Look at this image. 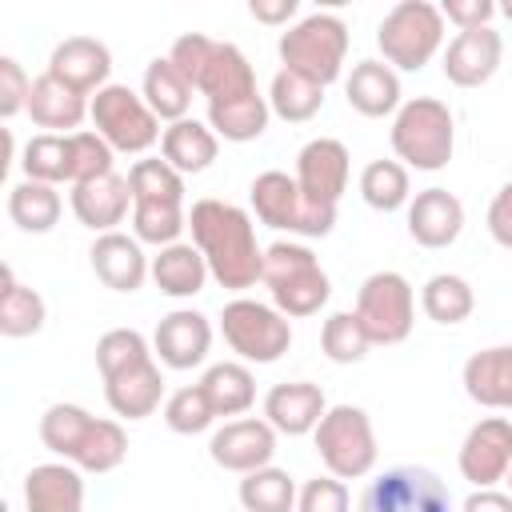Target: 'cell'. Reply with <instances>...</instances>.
<instances>
[{"label": "cell", "instance_id": "cell-24", "mask_svg": "<svg viewBox=\"0 0 512 512\" xmlns=\"http://www.w3.org/2000/svg\"><path fill=\"white\" fill-rule=\"evenodd\" d=\"M324 412H328V400L308 380H284V384L268 388V396H264V420L276 432H284V436L316 432V424L324 420Z\"/></svg>", "mask_w": 512, "mask_h": 512}, {"label": "cell", "instance_id": "cell-21", "mask_svg": "<svg viewBox=\"0 0 512 512\" xmlns=\"http://www.w3.org/2000/svg\"><path fill=\"white\" fill-rule=\"evenodd\" d=\"M504 60V36L488 24V28H472V32H456V40L444 52V76L456 88H480L496 76Z\"/></svg>", "mask_w": 512, "mask_h": 512}, {"label": "cell", "instance_id": "cell-25", "mask_svg": "<svg viewBox=\"0 0 512 512\" xmlns=\"http://www.w3.org/2000/svg\"><path fill=\"white\" fill-rule=\"evenodd\" d=\"M128 204H132V184L128 176H100V180H84V184H72V212L84 228L92 232H116V224H124L128 216Z\"/></svg>", "mask_w": 512, "mask_h": 512}, {"label": "cell", "instance_id": "cell-3", "mask_svg": "<svg viewBox=\"0 0 512 512\" xmlns=\"http://www.w3.org/2000/svg\"><path fill=\"white\" fill-rule=\"evenodd\" d=\"M168 60L180 68V76L192 84V92H200L208 100V112H220V108H232V104L260 96L256 72L236 44L212 40L204 32H184L172 44Z\"/></svg>", "mask_w": 512, "mask_h": 512}, {"label": "cell", "instance_id": "cell-40", "mask_svg": "<svg viewBox=\"0 0 512 512\" xmlns=\"http://www.w3.org/2000/svg\"><path fill=\"white\" fill-rule=\"evenodd\" d=\"M360 196L368 208L376 212H396L412 200V184H408V168L400 160H372L360 172Z\"/></svg>", "mask_w": 512, "mask_h": 512}, {"label": "cell", "instance_id": "cell-51", "mask_svg": "<svg viewBox=\"0 0 512 512\" xmlns=\"http://www.w3.org/2000/svg\"><path fill=\"white\" fill-rule=\"evenodd\" d=\"M504 480H508V496H512V468H508V476H504Z\"/></svg>", "mask_w": 512, "mask_h": 512}, {"label": "cell", "instance_id": "cell-11", "mask_svg": "<svg viewBox=\"0 0 512 512\" xmlns=\"http://www.w3.org/2000/svg\"><path fill=\"white\" fill-rule=\"evenodd\" d=\"M220 332L228 348L248 364H276L292 344V324L276 304L236 296L220 312Z\"/></svg>", "mask_w": 512, "mask_h": 512}, {"label": "cell", "instance_id": "cell-17", "mask_svg": "<svg viewBox=\"0 0 512 512\" xmlns=\"http://www.w3.org/2000/svg\"><path fill=\"white\" fill-rule=\"evenodd\" d=\"M296 184H300V196L312 208L336 212V204L348 188V148L332 136L308 140L296 156Z\"/></svg>", "mask_w": 512, "mask_h": 512}, {"label": "cell", "instance_id": "cell-19", "mask_svg": "<svg viewBox=\"0 0 512 512\" xmlns=\"http://www.w3.org/2000/svg\"><path fill=\"white\" fill-rule=\"evenodd\" d=\"M48 76H56L60 84H68L80 96H96L100 88H108V72H112V52L96 40V36H68L52 48L48 56Z\"/></svg>", "mask_w": 512, "mask_h": 512}, {"label": "cell", "instance_id": "cell-12", "mask_svg": "<svg viewBox=\"0 0 512 512\" xmlns=\"http://www.w3.org/2000/svg\"><path fill=\"white\" fill-rule=\"evenodd\" d=\"M92 128L112 144V152H148L164 132H160V116L148 108V100L140 92H132L128 84H108L92 96L88 104Z\"/></svg>", "mask_w": 512, "mask_h": 512}, {"label": "cell", "instance_id": "cell-9", "mask_svg": "<svg viewBox=\"0 0 512 512\" xmlns=\"http://www.w3.org/2000/svg\"><path fill=\"white\" fill-rule=\"evenodd\" d=\"M376 44L388 68L420 72L444 44V16L428 0H400L376 28Z\"/></svg>", "mask_w": 512, "mask_h": 512}, {"label": "cell", "instance_id": "cell-33", "mask_svg": "<svg viewBox=\"0 0 512 512\" xmlns=\"http://www.w3.org/2000/svg\"><path fill=\"white\" fill-rule=\"evenodd\" d=\"M140 96L148 100V108H152L160 120L176 124V120L188 116L192 84L180 76V68H176L168 56H156V60L144 68V92H140Z\"/></svg>", "mask_w": 512, "mask_h": 512}, {"label": "cell", "instance_id": "cell-41", "mask_svg": "<svg viewBox=\"0 0 512 512\" xmlns=\"http://www.w3.org/2000/svg\"><path fill=\"white\" fill-rule=\"evenodd\" d=\"M320 348H324V356H328L332 364H360V360L368 356L372 340H368V332L360 328L356 312H332V316L324 320V328H320Z\"/></svg>", "mask_w": 512, "mask_h": 512}, {"label": "cell", "instance_id": "cell-46", "mask_svg": "<svg viewBox=\"0 0 512 512\" xmlns=\"http://www.w3.org/2000/svg\"><path fill=\"white\" fill-rule=\"evenodd\" d=\"M440 16L456 24L460 32H472V28H488V20L496 16V4L492 0H444Z\"/></svg>", "mask_w": 512, "mask_h": 512}, {"label": "cell", "instance_id": "cell-6", "mask_svg": "<svg viewBox=\"0 0 512 512\" xmlns=\"http://www.w3.org/2000/svg\"><path fill=\"white\" fill-rule=\"evenodd\" d=\"M260 280L272 292V304L288 320L316 316L332 296V280L320 268L316 252L304 244H292V240H276L272 248H264V276Z\"/></svg>", "mask_w": 512, "mask_h": 512}, {"label": "cell", "instance_id": "cell-38", "mask_svg": "<svg viewBox=\"0 0 512 512\" xmlns=\"http://www.w3.org/2000/svg\"><path fill=\"white\" fill-rule=\"evenodd\" d=\"M240 508L244 512H292L296 508V480L284 468H256L240 480Z\"/></svg>", "mask_w": 512, "mask_h": 512}, {"label": "cell", "instance_id": "cell-45", "mask_svg": "<svg viewBox=\"0 0 512 512\" xmlns=\"http://www.w3.org/2000/svg\"><path fill=\"white\" fill-rule=\"evenodd\" d=\"M28 96H32V80L24 76L20 60L0 56V116L12 120L20 108L28 112Z\"/></svg>", "mask_w": 512, "mask_h": 512}, {"label": "cell", "instance_id": "cell-31", "mask_svg": "<svg viewBox=\"0 0 512 512\" xmlns=\"http://www.w3.org/2000/svg\"><path fill=\"white\" fill-rule=\"evenodd\" d=\"M208 276H212V272H208V260L200 256L196 244L176 240V244H168V248H160V252L152 256V280H156V288H160L164 296H172V300H184V296L204 292V280H208Z\"/></svg>", "mask_w": 512, "mask_h": 512}, {"label": "cell", "instance_id": "cell-44", "mask_svg": "<svg viewBox=\"0 0 512 512\" xmlns=\"http://www.w3.org/2000/svg\"><path fill=\"white\" fill-rule=\"evenodd\" d=\"M296 512H348V484L336 476H312L296 496Z\"/></svg>", "mask_w": 512, "mask_h": 512}, {"label": "cell", "instance_id": "cell-30", "mask_svg": "<svg viewBox=\"0 0 512 512\" xmlns=\"http://www.w3.org/2000/svg\"><path fill=\"white\" fill-rule=\"evenodd\" d=\"M160 152H164V160H168L180 176H196V172L212 168V160H216V152H220V136H216L208 124L184 116V120H176V124L164 128Z\"/></svg>", "mask_w": 512, "mask_h": 512}, {"label": "cell", "instance_id": "cell-49", "mask_svg": "<svg viewBox=\"0 0 512 512\" xmlns=\"http://www.w3.org/2000/svg\"><path fill=\"white\" fill-rule=\"evenodd\" d=\"M460 512H512V496L496 492V488H476Z\"/></svg>", "mask_w": 512, "mask_h": 512}, {"label": "cell", "instance_id": "cell-16", "mask_svg": "<svg viewBox=\"0 0 512 512\" xmlns=\"http://www.w3.org/2000/svg\"><path fill=\"white\" fill-rule=\"evenodd\" d=\"M460 476L472 488H492L508 476L512 468V420L508 416H484L468 428L460 444Z\"/></svg>", "mask_w": 512, "mask_h": 512}, {"label": "cell", "instance_id": "cell-5", "mask_svg": "<svg viewBox=\"0 0 512 512\" xmlns=\"http://www.w3.org/2000/svg\"><path fill=\"white\" fill-rule=\"evenodd\" d=\"M132 184V232L140 244L168 248L188 228L184 216V176L168 160H136L128 172Z\"/></svg>", "mask_w": 512, "mask_h": 512}, {"label": "cell", "instance_id": "cell-28", "mask_svg": "<svg viewBox=\"0 0 512 512\" xmlns=\"http://www.w3.org/2000/svg\"><path fill=\"white\" fill-rule=\"evenodd\" d=\"M464 392L480 408H508L512 412V344L472 352L464 360Z\"/></svg>", "mask_w": 512, "mask_h": 512}, {"label": "cell", "instance_id": "cell-42", "mask_svg": "<svg viewBox=\"0 0 512 512\" xmlns=\"http://www.w3.org/2000/svg\"><path fill=\"white\" fill-rule=\"evenodd\" d=\"M212 420H216V408H212V400H208V392L200 384H184L164 400V424L172 432H180V436L208 432Z\"/></svg>", "mask_w": 512, "mask_h": 512}, {"label": "cell", "instance_id": "cell-43", "mask_svg": "<svg viewBox=\"0 0 512 512\" xmlns=\"http://www.w3.org/2000/svg\"><path fill=\"white\" fill-rule=\"evenodd\" d=\"M112 172V144L100 132H72V184Z\"/></svg>", "mask_w": 512, "mask_h": 512}, {"label": "cell", "instance_id": "cell-14", "mask_svg": "<svg viewBox=\"0 0 512 512\" xmlns=\"http://www.w3.org/2000/svg\"><path fill=\"white\" fill-rule=\"evenodd\" d=\"M356 320L372 344H400L416 320L412 284L400 272H372L356 292Z\"/></svg>", "mask_w": 512, "mask_h": 512}, {"label": "cell", "instance_id": "cell-48", "mask_svg": "<svg viewBox=\"0 0 512 512\" xmlns=\"http://www.w3.org/2000/svg\"><path fill=\"white\" fill-rule=\"evenodd\" d=\"M296 0H252L248 4V12L260 20V24H288L292 16H296Z\"/></svg>", "mask_w": 512, "mask_h": 512}, {"label": "cell", "instance_id": "cell-4", "mask_svg": "<svg viewBox=\"0 0 512 512\" xmlns=\"http://www.w3.org/2000/svg\"><path fill=\"white\" fill-rule=\"evenodd\" d=\"M40 440L80 472H112L128 456V436L116 420L92 416L80 404H52L40 416Z\"/></svg>", "mask_w": 512, "mask_h": 512}, {"label": "cell", "instance_id": "cell-39", "mask_svg": "<svg viewBox=\"0 0 512 512\" xmlns=\"http://www.w3.org/2000/svg\"><path fill=\"white\" fill-rule=\"evenodd\" d=\"M268 108L288 124H304L324 108V88L288 72V68H280L272 76V88H268Z\"/></svg>", "mask_w": 512, "mask_h": 512}, {"label": "cell", "instance_id": "cell-1", "mask_svg": "<svg viewBox=\"0 0 512 512\" xmlns=\"http://www.w3.org/2000/svg\"><path fill=\"white\" fill-rule=\"evenodd\" d=\"M192 244L208 260V272L220 288L244 292L264 276V248L256 244V224L244 208L204 196L188 212Z\"/></svg>", "mask_w": 512, "mask_h": 512}, {"label": "cell", "instance_id": "cell-32", "mask_svg": "<svg viewBox=\"0 0 512 512\" xmlns=\"http://www.w3.org/2000/svg\"><path fill=\"white\" fill-rule=\"evenodd\" d=\"M44 296L28 284L16 280V272L4 264L0 268V332L8 340H20V336H36L44 328Z\"/></svg>", "mask_w": 512, "mask_h": 512}, {"label": "cell", "instance_id": "cell-50", "mask_svg": "<svg viewBox=\"0 0 512 512\" xmlns=\"http://www.w3.org/2000/svg\"><path fill=\"white\" fill-rule=\"evenodd\" d=\"M500 12H504V16H508V20H512V4H504V8H500Z\"/></svg>", "mask_w": 512, "mask_h": 512}, {"label": "cell", "instance_id": "cell-47", "mask_svg": "<svg viewBox=\"0 0 512 512\" xmlns=\"http://www.w3.org/2000/svg\"><path fill=\"white\" fill-rule=\"evenodd\" d=\"M488 236L500 248H512V180L492 196L488 204Z\"/></svg>", "mask_w": 512, "mask_h": 512}, {"label": "cell", "instance_id": "cell-36", "mask_svg": "<svg viewBox=\"0 0 512 512\" xmlns=\"http://www.w3.org/2000/svg\"><path fill=\"white\" fill-rule=\"evenodd\" d=\"M24 180H40V184H72V136H56V132H40L24 144Z\"/></svg>", "mask_w": 512, "mask_h": 512}, {"label": "cell", "instance_id": "cell-10", "mask_svg": "<svg viewBox=\"0 0 512 512\" xmlns=\"http://www.w3.org/2000/svg\"><path fill=\"white\" fill-rule=\"evenodd\" d=\"M316 440V452L328 468V476L336 480H360L376 468V432H372V420L364 408L356 404H336L324 412V420L316 424L312 432Z\"/></svg>", "mask_w": 512, "mask_h": 512}, {"label": "cell", "instance_id": "cell-29", "mask_svg": "<svg viewBox=\"0 0 512 512\" xmlns=\"http://www.w3.org/2000/svg\"><path fill=\"white\" fill-rule=\"evenodd\" d=\"M344 96H348V108H356L360 116H372V120L400 112V76L384 60H360L352 68V76L344 80Z\"/></svg>", "mask_w": 512, "mask_h": 512}, {"label": "cell", "instance_id": "cell-8", "mask_svg": "<svg viewBox=\"0 0 512 512\" xmlns=\"http://www.w3.org/2000/svg\"><path fill=\"white\" fill-rule=\"evenodd\" d=\"M280 64L320 88H328L340 72H344V56H348V24L336 12H312L304 20H296L280 44Z\"/></svg>", "mask_w": 512, "mask_h": 512}, {"label": "cell", "instance_id": "cell-35", "mask_svg": "<svg viewBox=\"0 0 512 512\" xmlns=\"http://www.w3.org/2000/svg\"><path fill=\"white\" fill-rule=\"evenodd\" d=\"M200 388L208 392L216 416H240L252 408L256 400V376L248 372V364H236V360H224V364H212L200 380Z\"/></svg>", "mask_w": 512, "mask_h": 512}, {"label": "cell", "instance_id": "cell-23", "mask_svg": "<svg viewBox=\"0 0 512 512\" xmlns=\"http://www.w3.org/2000/svg\"><path fill=\"white\" fill-rule=\"evenodd\" d=\"M92 272L104 288L112 292H136L144 284V276H152V264L140 248L136 236H124V232H104L96 236L92 244Z\"/></svg>", "mask_w": 512, "mask_h": 512}, {"label": "cell", "instance_id": "cell-20", "mask_svg": "<svg viewBox=\"0 0 512 512\" xmlns=\"http://www.w3.org/2000/svg\"><path fill=\"white\" fill-rule=\"evenodd\" d=\"M212 348V324L204 312H192V308H176L168 312L160 324H156V336H152V352L164 368H196L204 364Z\"/></svg>", "mask_w": 512, "mask_h": 512}, {"label": "cell", "instance_id": "cell-22", "mask_svg": "<svg viewBox=\"0 0 512 512\" xmlns=\"http://www.w3.org/2000/svg\"><path fill=\"white\" fill-rule=\"evenodd\" d=\"M464 232V204L448 188H424L408 200V236L420 248H448Z\"/></svg>", "mask_w": 512, "mask_h": 512}, {"label": "cell", "instance_id": "cell-18", "mask_svg": "<svg viewBox=\"0 0 512 512\" xmlns=\"http://www.w3.org/2000/svg\"><path fill=\"white\" fill-rule=\"evenodd\" d=\"M208 456L224 472H240V476H248L256 468H268L272 456H276V428L268 420H256V416L228 420L224 428L212 432Z\"/></svg>", "mask_w": 512, "mask_h": 512}, {"label": "cell", "instance_id": "cell-37", "mask_svg": "<svg viewBox=\"0 0 512 512\" xmlns=\"http://www.w3.org/2000/svg\"><path fill=\"white\" fill-rule=\"evenodd\" d=\"M420 304H424L428 320H436V324H464V320L472 316V308H476V292H472V284H468L464 276H456V272H436V276L424 284Z\"/></svg>", "mask_w": 512, "mask_h": 512}, {"label": "cell", "instance_id": "cell-27", "mask_svg": "<svg viewBox=\"0 0 512 512\" xmlns=\"http://www.w3.org/2000/svg\"><path fill=\"white\" fill-rule=\"evenodd\" d=\"M28 512H84V480L76 464H36L24 476Z\"/></svg>", "mask_w": 512, "mask_h": 512}, {"label": "cell", "instance_id": "cell-15", "mask_svg": "<svg viewBox=\"0 0 512 512\" xmlns=\"http://www.w3.org/2000/svg\"><path fill=\"white\" fill-rule=\"evenodd\" d=\"M360 512H452V496L432 468L396 464L364 488Z\"/></svg>", "mask_w": 512, "mask_h": 512}, {"label": "cell", "instance_id": "cell-26", "mask_svg": "<svg viewBox=\"0 0 512 512\" xmlns=\"http://www.w3.org/2000/svg\"><path fill=\"white\" fill-rule=\"evenodd\" d=\"M88 96H80V92H72L68 84H60L56 76H48V72H40L36 80H32V96H28V116H32V124H40V128H48V132H56V136H72V132H80V124H84V116H88Z\"/></svg>", "mask_w": 512, "mask_h": 512}, {"label": "cell", "instance_id": "cell-13", "mask_svg": "<svg viewBox=\"0 0 512 512\" xmlns=\"http://www.w3.org/2000/svg\"><path fill=\"white\" fill-rule=\"evenodd\" d=\"M248 200H252V212L260 224L292 232V236H328L336 228V212L312 208L300 196L296 176H288V172H260L248 188Z\"/></svg>", "mask_w": 512, "mask_h": 512}, {"label": "cell", "instance_id": "cell-34", "mask_svg": "<svg viewBox=\"0 0 512 512\" xmlns=\"http://www.w3.org/2000/svg\"><path fill=\"white\" fill-rule=\"evenodd\" d=\"M60 192L56 184H40V180H20L8 188V216L20 232H52L60 220Z\"/></svg>", "mask_w": 512, "mask_h": 512}, {"label": "cell", "instance_id": "cell-2", "mask_svg": "<svg viewBox=\"0 0 512 512\" xmlns=\"http://www.w3.org/2000/svg\"><path fill=\"white\" fill-rule=\"evenodd\" d=\"M96 368L104 376V400L124 420H144L164 400V376L156 352L136 328H112L96 340Z\"/></svg>", "mask_w": 512, "mask_h": 512}, {"label": "cell", "instance_id": "cell-7", "mask_svg": "<svg viewBox=\"0 0 512 512\" xmlns=\"http://www.w3.org/2000/svg\"><path fill=\"white\" fill-rule=\"evenodd\" d=\"M456 148V124L444 100L436 96H416L404 100L396 120H392V152L416 168V172H440L448 168Z\"/></svg>", "mask_w": 512, "mask_h": 512}]
</instances>
